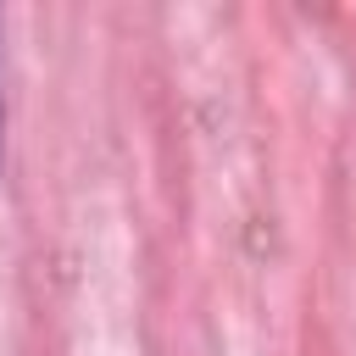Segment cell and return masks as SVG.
I'll return each instance as SVG.
<instances>
[{
	"instance_id": "6da1fadb",
	"label": "cell",
	"mask_w": 356,
	"mask_h": 356,
	"mask_svg": "<svg viewBox=\"0 0 356 356\" xmlns=\"http://www.w3.org/2000/svg\"><path fill=\"white\" fill-rule=\"evenodd\" d=\"M0 156H6V95H0Z\"/></svg>"
}]
</instances>
